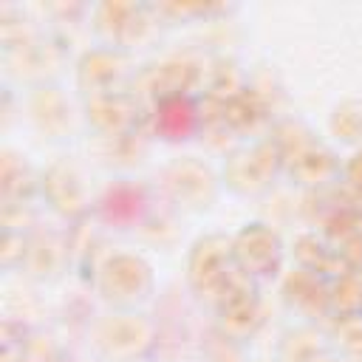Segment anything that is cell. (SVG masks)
I'll return each mask as SVG.
<instances>
[{"label": "cell", "mask_w": 362, "mask_h": 362, "mask_svg": "<svg viewBox=\"0 0 362 362\" xmlns=\"http://www.w3.org/2000/svg\"><path fill=\"white\" fill-rule=\"evenodd\" d=\"M93 339L99 345V351L107 359H139L144 356L156 339H158V328L144 320V314L136 311H119V314H107L96 322L93 328Z\"/></svg>", "instance_id": "cell-1"}, {"label": "cell", "mask_w": 362, "mask_h": 362, "mask_svg": "<svg viewBox=\"0 0 362 362\" xmlns=\"http://www.w3.org/2000/svg\"><path fill=\"white\" fill-rule=\"evenodd\" d=\"M238 266H235V255H232V238L223 235H209L204 240H198L189 252L187 260V280L198 294H209V297H221L229 283L238 277Z\"/></svg>", "instance_id": "cell-2"}, {"label": "cell", "mask_w": 362, "mask_h": 362, "mask_svg": "<svg viewBox=\"0 0 362 362\" xmlns=\"http://www.w3.org/2000/svg\"><path fill=\"white\" fill-rule=\"evenodd\" d=\"M96 286L102 297L119 308H133L147 300L153 291L150 266L136 255H110L96 274Z\"/></svg>", "instance_id": "cell-3"}, {"label": "cell", "mask_w": 362, "mask_h": 362, "mask_svg": "<svg viewBox=\"0 0 362 362\" xmlns=\"http://www.w3.org/2000/svg\"><path fill=\"white\" fill-rule=\"evenodd\" d=\"M232 255L235 266L249 280H263L277 274L283 263V243L266 223H249L232 238Z\"/></svg>", "instance_id": "cell-4"}, {"label": "cell", "mask_w": 362, "mask_h": 362, "mask_svg": "<svg viewBox=\"0 0 362 362\" xmlns=\"http://www.w3.org/2000/svg\"><path fill=\"white\" fill-rule=\"evenodd\" d=\"M280 167H283V158H280L274 141L269 139V141H260L255 147L232 153L226 167H223V181L243 195H255V192L269 187V181L274 178V173Z\"/></svg>", "instance_id": "cell-5"}, {"label": "cell", "mask_w": 362, "mask_h": 362, "mask_svg": "<svg viewBox=\"0 0 362 362\" xmlns=\"http://www.w3.org/2000/svg\"><path fill=\"white\" fill-rule=\"evenodd\" d=\"M153 212V195L144 184L116 181L96 198V215L110 229H136Z\"/></svg>", "instance_id": "cell-6"}, {"label": "cell", "mask_w": 362, "mask_h": 362, "mask_svg": "<svg viewBox=\"0 0 362 362\" xmlns=\"http://www.w3.org/2000/svg\"><path fill=\"white\" fill-rule=\"evenodd\" d=\"M96 28L113 48H130L150 40L156 20L144 6L133 3H102L96 8Z\"/></svg>", "instance_id": "cell-7"}, {"label": "cell", "mask_w": 362, "mask_h": 362, "mask_svg": "<svg viewBox=\"0 0 362 362\" xmlns=\"http://www.w3.org/2000/svg\"><path fill=\"white\" fill-rule=\"evenodd\" d=\"M161 187L167 192V198L178 206H209V201L215 198V175L206 164L195 161V158H184V161H173L164 173H161Z\"/></svg>", "instance_id": "cell-8"}, {"label": "cell", "mask_w": 362, "mask_h": 362, "mask_svg": "<svg viewBox=\"0 0 362 362\" xmlns=\"http://www.w3.org/2000/svg\"><path fill=\"white\" fill-rule=\"evenodd\" d=\"M42 192L48 195L51 206L59 209V212L68 215V218H82V215L90 209L85 175H82L74 164H68V161L54 164V167L42 175Z\"/></svg>", "instance_id": "cell-9"}, {"label": "cell", "mask_w": 362, "mask_h": 362, "mask_svg": "<svg viewBox=\"0 0 362 362\" xmlns=\"http://www.w3.org/2000/svg\"><path fill=\"white\" fill-rule=\"evenodd\" d=\"M127 74V57L122 48L105 45L96 51H88L79 62V88L90 96L113 93L119 90V82Z\"/></svg>", "instance_id": "cell-10"}, {"label": "cell", "mask_w": 362, "mask_h": 362, "mask_svg": "<svg viewBox=\"0 0 362 362\" xmlns=\"http://www.w3.org/2000/svg\"><path fill=\"white\" fill-rule=\"evenodd\" d=\"M201 113L192 96L187 93H173L156 102V113H153V127L161 139L167 141H184L189 139L198 124H201Z\"/></svg>", "instance_id": "cell-11"}, {"label": "cell", "mask_w": 362, "mask_h": 362, "mask_svg": "<svg viewBox=\"0 0 362 362\" xmlns=\"http://www.w3.org/2000/svg\"><path fill=\"white\" fill-rule=\"evenodd\" d=\"M136 113H139V105L124 90L90 96V102H88V119L93 122V127L99 133H105L110 139L127 136L136 124Z\"/></svg>", "instance_id": "cell-12"}, {"label": "cell", "mask_w": 362, "mask_h": 362, "mask_svg": "<svg viewBox=\"0 0 362 362\" xmlns=\"http://www.w3.org/2000/svg\"><path fill=\"white\" fill-rule=\"evenodd\" d=\"M288 167H291V175H297L303 184H311V187H320L325 181H334L342 173V167L334 158V153L328 147L317 144V141L311 147H305Z\"/></svg>", "instance_id": "cell-13"}, {"label": "cell", "mask_w": 362, "mask_h": 362, "mask_svg": "<svg viewBox=\"0 0 362 362\" xmlns=\"http://www.w3.org/2000/svg\"><path fill=\"white\" fill-rule=\"evenodd\" d=\"M325 356V337L311 328H294L286 334V339L280 342V359L277 362H320Z\"/></svg>", "instance_id": "cell-14"}, {"label": "cell", "mask_w": 362, "mask_h": 362, "mask_svg": "<svg viewBox=\"0 0 362 362\" xmlns=\"http://www.w3.org/2000/svg\"><path fill=\"white\" fill-rule=\"evenodd\" d=\"M331 130L342 141H362V102H345L331 116Z\"/></svg>", "instance_id": "cell-15"}, {"label": "cell", "mask_w": 362, "mask_h": 362, "mask_svg": "<svg viewBox=\"0 0 362 362\" xmlns=\"http://www.w3.org/2000/svg\"><path fill=\"white\" fill-rule=\"evenodd\" d=\"M342 178H345V189L351 192V198L362 201V147H359V150L351 156V161L345 164Z\"/></svg>", "instance_id": "cell-16"}, {"label": "cell", "mask_w": 362, "mask_h": 362, "mask_svg": "<svg viewBox=\"0 0 362 362\" xmlns=\"http://www.w3.org/2000/svg\"><path fill=\"white\" fill-rule=\"evenodd\" d=\"M320 362H334V359H328V356H322V359H320Z\"/></svg>", "instance_id": "cell-17"}]
</instances>
